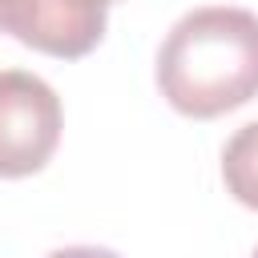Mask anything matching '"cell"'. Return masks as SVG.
I'll list each match as a JSON object with an SVG mask.
<instances>
[{"label":"cell","instance_id":"obj_1","mask_svg":"<svg viewBox=\"0 0 258 258\" xmlns=\"http://www.w3.org/2000/svg\"><path fill=\"white\" fill-rule=\"evenodd\" d=\"M157 89L194 121H210L254 101L258 16L226 4L185 12L157 48Z\"/></svg>","mask_w":258,"mask_h":258},{"label":"cell","instance_id":"obj_2","mask_svg":"<svg viewBox=\"0 0 258 258\" xmlns=\"http://www.w3.org/2000/svg\"><path fill=\"white\" fill-rule=\"evenodd\" d=\"M60 97L24 69L0 73V177H28L48 165L60 145Z\"/></svg>","mask_w":258,"mask_h":258},{"label":"cell","instance_id":"obj_3","mask_svg":"<svg viewBox=\"0 0 258 258\" xmlns=\"http://www.w3.org/2000/svg\"><path fill=\"white\" fill-rule=\"evenodd\" d=\"M109 0H0V28L20 44L77 60L105 36Z\"/></svg>","mask_w":258,"mask_h":258},{"label":"cell","instance_id":"obj_4","mask_svg":"<svg viewBox=\"0 0 258 258\" xmlns=\"http://www.w3.org/2000/svg\"><path fill=\"white\" fill-rule=\"evenodd\" d=\"M222 181L246 206L258 210V121L242 125L222 149Z\"/></svg>","mask_w":258,"mask_h":258},{"label":"cell","instance_id":"obj_5","mask_svg":"<svg viewBox=\"0 0 258 258\" xmlns=\"http://www.w3.org/2000/svg\"><path fill=\"white\" fill-rule=\"evenodd\" d=\"M44 258H121V254H113L105 246H64V250H52Z\"/></svg>","mask_w":258,"mask_h":258},{"label":"cell","instance_id":"obj_6","mask_svg":"<svg viewBox=\"0 0 258 258\" xmlns=\"http://www.w3.org/2000/svg\"><path fill=\"white\" fill-rule=\"evenodd\" d=\"M250 258H258V250H254V254H250Z\"/></svg>","mask_w":258,"mask_h":258},{"label":"cell","instance_id":"obj_7","mask_svg":"<svg viewBox=\"0 0 258 258\" xmlns=\"http://www.w3.org/2000/svg\"><path fill=\"white\" fill-rule=\"evenodd\" d=\"M109 4H113V0H109Z\"/></svg>","mask_w":258,"mask_h":258}]
</instances>
